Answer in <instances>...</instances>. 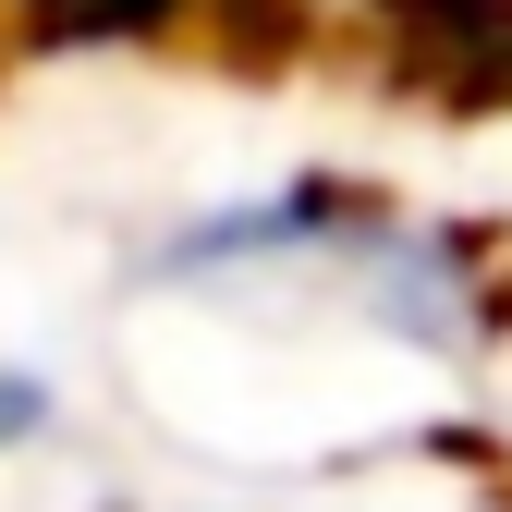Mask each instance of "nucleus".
<instances>
[{"label":"nucleus","instance_id":"obj_1","mask_svg":"<svg viewBox=\"0 0 512 512\" xmlns=\"http://www.w3.org/2000/svg\"><path fill=\"white\" fill-rule=\"evenodd\" d=\"M49 415H61V403H49V378H37V366H0V452H25Z\"/></svg>","mask_w":512,"mask_h":512}]
</instances>
